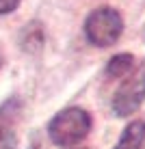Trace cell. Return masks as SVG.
I'll list each match as a JSON object with an SVG mask.
<instances>
[{"mask_svg": "<svg viewBox=\"0 0 145 149\" xmlns=\"http://www.w3.org/2000/svg\"><path fill=\"white\" fill-rule=\"evenodd\" d=\"M91 130V117L82 108H65L50 121L48 132L54 145L71 147L80 143Z\"/></svg>", "mask_w": 145, "mask_h": 149, "instance_id": "6da1fadb", "label": "cell"}, {"mask_svg": "<svg viewBox=\"0 0 145 149\" xmlns=\"http://www.w3.org/2000/svg\"><path fill=\"white\" fill-rule=\"evenodd\" d=\"M121 28H123L121 15L111 7L95 9L85 22L87 39L97 48H106V45L115 43L121 35Z\"/></svg>", "mask_w": 145, "mask_h": 149, "instance_id": "7a4b0ae2", "label": "cell"}, {"mask_svg": "<svg viewBox=\"0 0 145 149\" xmlns=\"http://www.w3.org/2000/svg\"><path fill=\"white\" fill-rule=\"evenodd\" d=\"M143 100H145V61L117 89L115 97H113V112L117 117H128L134 110H139Z\"/></svg>", "mask_w": 145, "mask_h": 149, "instance_id": "3957f363", "label": "cell"}, {"mask_svg": "<svg viewBox=\"0 0 145 149\" xmlns=\"http://www.w3.org/2000/svg\"><path fill=\"white\" fill-rule=\"evenodd\" d=\"M145 143V121H132L123 130L115 149H141Z\"/></svg>", "mask_w": 145, "mask_h": 149, "instance_id": "277c9868", "label": "cell"}, {"mask_svg": "<svg viewBox=\"0 0 145 149\" xmlns=\"http://www.w3.org/2000/svg\"><path fill=\"white\" fill-rule=\"evenodd\" d=\"M132 63H134L132 54H117V56H113L111 63H108V67H106V76L108 78H121L123 74L130 71Z\"/></svg>", "mask_w": 145, "mask_h": 149, "instance_id": "5b68a950", "label": "cell"}, {"mask_svg": "<svg viewBox=\"0 0 145 149\" xmlns=\"http://www.w3.org/2000/svg\"><path fill=\"white\" fill-rule=\"evenodd\" d=\"M0 149H15V136L4 125H0Z\"/></svg>", "mask_w": 145, "mask_h": 149, "instance_id": "8992f818", "label": "cell"}, {"mask_svg": "<svg viewBox=\"0 0 145 149\" xmlns=\"http://www.w3.org/2000/svg\"><path fill=\"white\" fill-rule=\"evenodd\" d=\"M18 4H20V0H0V15L11 13Z\"/></svg>", "mask_w": 145, "mask_h": 149, "instance_id": "52a82bcc", "label": "cell"}]
</instances>
